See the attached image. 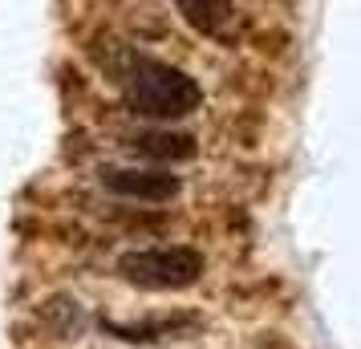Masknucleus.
Returning a JSON list of instances; mask_svg holds the SVG:
<instances>
[{"label":"nucleus","instance_id":"5","mask_svg":"<svg viewBox=\"0 0 361 349\" xmlns=\"http://www.w3.org/2000/svg\"><path fill=\"white\" fill-rule=\"evenodd\" d=\"M106 329L130 341V345H150V341H179L187 333L199 329V317L191 313H179V317H159V321H106Z\"/></svg>","mask_w":361,"mask_h":349},{"label":"nucleus","instance_id":"3","mask_svg":"<svg viewBox=\"0 0 361 349\" xmlns=\"http://www.w3.org/2000/svg\"><path fill=\"white\" fill-rule=\"evenodd\" d=\"M102 187L114 191L122 200H142V203H171L179 195V175L171 171H150V166H106Z\"/></svg>","mask_w":361,"mask_h":349},{"label":"nucleus","instance_id":"4","mask_svg":"<svg viewBox=\"0 0 361 349\" xmlns=\"http://www.w3.org/2000/svg\"><path fill=\"white\" fill-rule=\"evenodd\" d=\"M122 147L130 150L134 159H150V163H187L195 159V138L183 130H138L126 134Z\"/></svg>","mask_w":361,"mask_h":349},{"label":"nucleus","instance_id":"1","mask_svg":"<svg viewBox=\"0 0 361 349\" xmlns=\"http://www.w3.org/2000/svg\"><path fill=\"white\" fill-rule=\"evenodd\" d=\"M98 66L110 73L122 102L134 114L154 118V122H179L203 106V90L191 73H183L171 61H159L150 53H138L130 45L110 41V49L98 57Z\"/></svg>","mask_w":361,"mask_h":349},{"label":"nucleus","instance_id":"6","mask_svg":"<svg viewBox=\"0 0 361 349\" xmlns=\"http://www.w3.org/2000/svg\"><path fill=\"white\" fill-rule=\"evenodd\" d=\"M179 8V17L203 37L228 41L231 20H235V0H171Z\"/></svg>","mask_w":361,"mask_h":349},{"label":"nucleus","instance_id":"2","mask_svg":"<svg viewBox=\"0 0 361 349\" xmlns=\"http://www.w3.org/2000/svg\"><path fill=\"white\" fill-rule=\"evenodd\" d=\"M118 276L147 293H179L203 276V252L187 248V244L130 248L118 256Z\"/></svg>","mask_w":361,"mask_h":349}]
</instances>
